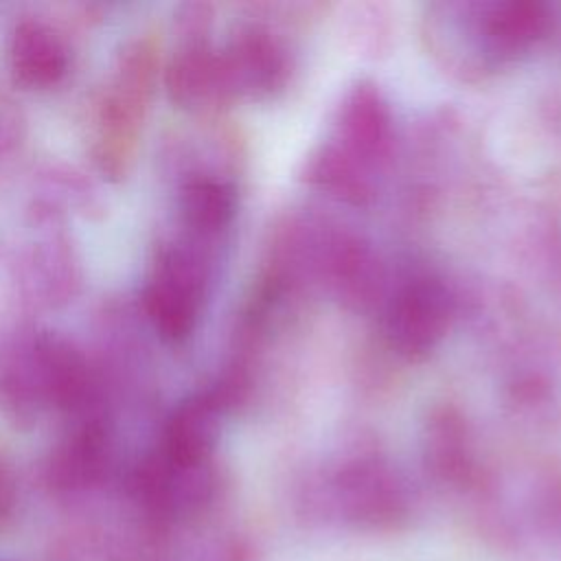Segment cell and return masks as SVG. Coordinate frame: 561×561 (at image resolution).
I'll return each instance as SVG.
<instances>
[{
	"instance_id": "1",
	"label": "cell",
	"mask_w": 561,
	"mask_h": 561,
	"mask_svg": "<svg viewBox=\"0 0 561 561\" xmlns=\"http://www.w3.org/2000/svg\"><path fill=\"white\" fill-rule=\"evenodd\" d=\"M158 64V44L151 35L129 39L116 55L112 77L96 103L92 142L94 164L107 180L118 182L134 167Z\"/></svg>"
},
{
	"instance_id": "2",
	"label": "cell",
	"mask_w": 561,
	"mask_h": 561,
	"mask_svg": "<svg viewBox=\"0 0 561 561\" xmlns=\"http://www.w3.org/2000/svg\"><path fill=\"white\" fill-rule=\"evenodd\" d=\"M206 283V261L193 245L169 243L156 252L142 289V305L164 342L180 344L195 331Z\"/></svg>"
},
{
	"instance_id": "3",
	"label": "cell",
	"mask_w": 561,
	"mask_h": 561,
	"mask_svg": "<svg viewBox=\"0 0 561 561\" xmlns=\"http://www.w3.org/2000/svg\"><path fill=\"white\" fill-rule=\"evenodd\" d=\"M322 508L353 530H392L410 515V495L397 473L377 460L353 462L329 480Z\"/></svg>"
},
{
	"instance_id": "4",
	"label": "cell",
	"mask_w": 561,
	"mask_h": 561,
	"mask_svg": "<svg viewBox=\"0 0 561 561\" xmlns=\"http://www.w3.org/2000/svg\"><path fill=\"white\" fill-rule=\"evenodd\" d=\"M24 359L42 403L64 412L85 408L90 370L81 351L57 333H39L24 348Z\"/></svg>"
},
{
	"instance_id": "5",
	"label": "cell",
	"mask_w": 561,
	"mask_h": 561,
	"mask_svg": "<svg viewBox=\"0 0 561 561\" xmlns=\"http://www.w3.org/2000/svg\"><path fill=\"white\" fill-rule=\"evenodd\" d=\"M70 66V50L64 35L42 18H22L9 35V70L26 90L57 85Z\"/></svg>"
},
{
	"instance_id": "6",
	"label": "cell",
	"mask_w": 561,
	"mask_h": 561,
	"mask_svg": "<svg viewBox=\"0 0 561 561\" xmlns=\"http://www.w3.org/2000/svg\"><path fill=\"white\" fill-rule=\"evenodd\" d=\"M219 410L215 394H197L180 403L167 421L160 456L182 469L210 465L219 436Z\"/></svg>"
},
{
	"instance_id": "7",
	"label": "cell",
	"mask_w": 561,
	"mask_h": 561,
	"mask_svg": "<svg viewBox=\"0 0 561 561\" xmlns=\"http://www.w3.org/2000/svg\"><path fill=\"white\" fill-rule=\"evenodd\" d=\"M110 434L99 419H85L50 454L46 478L59 491H81L99 482L110 462Z\"/></svg>"
},
{
	"instance_id": "8",
	"label": "cell",
	"mask_w": 561,
	"mask_h": 561,
	"mask_svg": "<svg viewBox=\"0 0 561 561\" xmlns=\"http://www.w3.org/2000/svg\"><path fill=\"white\" fill-rule=\"evenodd\" d=\"M169 99L186 110L210 105L228 94L219 55H215L204 37H182L164 75Z\"/></svg>"
},
{
	"instance_id": "9",
	"label": "cell",
	"mask_w": 561,
	"mask_h": 561,
	"mask_svg": "<svg viewBox=\"0 0 561 561\" xmlns=\"http://www.w3.org/2000/svg\"><path fill=\"white\" fill-rule=\"evenodd\" d=\"M445 324L447 298L438 285L427 280L405 287L388 316V331L394 344L410 353L430 348L443 335Z\"/></svg>"
},
{
	"instance_id": "10",
	"label": "cell",
	"mask_w": 561,
	"mask_h": 561,
	"mask_svg": "<svg viewBox=\"0 0 561 561\" xmlns=\"http://www.w3.org/2000/svg\"><path fill=\"white\" fill-rule=\"evenodd\" d=\"M24 263V283L37 302L57 305L75 294L79 265L66 239L48 237L35 243Z\"/></svg>"
},
{
	"instance_id": "11",
	"label": "cell",
	"mask_w": 561,
	"mask_h": 561,
	"mask_svg": "<svg viewBox=\"0 0 561 561\" xmlns=\"http://www.w3.org/2000/svg\"><path fill=\"white\" fill-rule=\"evenodd\" d=\"M234 215V193L228 184L208 178L191 175L180 188V217L184 228L195 239L219 234Z\"/></svg>"
},
{
	"instance_id": "12",
	"label": "cell",
	"mask_w": 561,
	"mask_h": 561,
	"mask_svg": "<svg viewBox=\"0 0 561 561\" xmlns=\"http://www.w3.org/2000/svg\"><path fill=\"white\" fill-rule=\"evenodd\" d=\"M548 15L539 4H504L495 7L484 22V39L491 53H517L543 33Z\"/></svg>"
},
{
	"instance_id": "13",
	"label": "cell",
	"mask_w": 561,
	"mask_h": 561,
	"mask_svg": "<svg viewBox=\"0 0 561 561\" xmlns=\"http://www.w3.org/2000/svg\"><path fill=\"white\" fill-rule=\"evenodd\" d=\"M18 506V478L7 449L0 445V528H4Z\"/></svg>"
},
{
	"instance_id": "14",
	"label": "cell",
	"mask_w": 561,
	"mask_h": 561,
	"mask_svg": "<svg viewBox=\"0 0 561 561\" xmlns=\"http://www.w3.org/2000/svg\"><path fill=\"white\" fill-rule=\"evenodd\" d=\"M199 561H256V548L243 537H228L213 543Z\"/></svg>"
}]
</instances>
